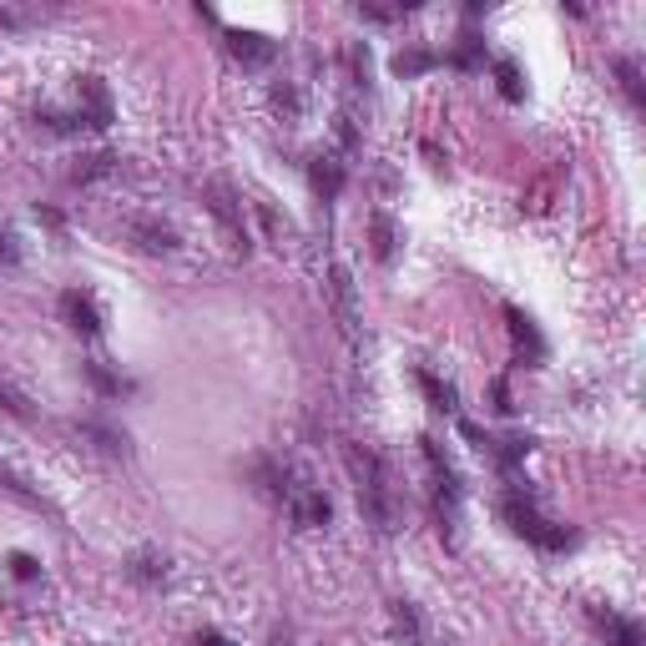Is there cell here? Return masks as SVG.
Listing matches in <instances>:
<instances>
[{"mask_svg":"<svg viewBox=\"0 0 646 646\" xmlns=\"http://www.w3.org/2000/svg\"><path fill=\"white\" fill-rule=\"evenodd\" d=\"M601 636H606V646H641V626L632 616H616V611L601 616Z\"/></svg>","mask_w":646,"mask_h":646,"instance_id":"obj_7","label":"cell"},{"mask_svg":"<svg viewBox=\"0 0 646 646\" xmlns=\"http://www.w3.org/2000/svg\"><path fill=\"white\" fill-rule=\"evenodd\" d=\"M197 646H232L223 632H197Z\"/></svg>","mask_w":646,"mask_h":646,"instance_id":"obj_25","label":"cell"},{"mask_svg":"<svg viewBox=\"0 0 646 646\" xmlns=\"http://www.w3.org/2000/svg\"><path fill=\"white\" fill-rule=\"evenodd\" d=\"M132 576H137L141 586H157L167 576V556H157V550H137V560H132Z\"/></svg>","mask_w":646,"mask_h":646,"instance_id":"obj_11","label":"cell"},{"mask_svg":"<svg viewBox=\"0 0 646 646\" xmlns=\"http://www.w3.org/2000/svg\"><path fill=\"white\" fill-rule=\"evenodd\" d=\"M349 469L359 480V505H364L374 531H394V490H389V469L374 450H349Z\"/></svg>","mask_w":646,"mask_h":646,"instance_id":"obj_1","label":"cell"},{"mask_svg":"<svg viewBox=\"0 0 646 646\" xmlns=\"http://www.w3.org/2000/svg\"><path fill=\"white\" fill-rule=\"evenodd\" d=\"M11 576H15V581H36V576H41L36 556H26V550H15V556H11Z\"/></svg>","mask_w":646,"mask_h":646,"instance_id":"obj_20","label":"cell"},{"mask_svg":"<svg viewBox=\"0 0 646 646\" xmlns=\"http://www.w3.org/2000/svg\"><path fill=\"white\" fill-rule=\"evenodd\" d=\"M434 61H440V56H430V51H399L394 56V71H399V77H419V71H430Z\"/></svg>","mask_w":646,"mask_h":646,"instance_id":"obj_16","label":"cell"},{"mask_svg":"<svg viewBox=\"0 0 646 646\" xmlns=\"http://www.w3.org/2000/svg\"><path fill=\"white\" fill-rule=\"evenodd\" d=\"M495 409H500V414H510V389H505V379H495Z\"/></svg>","mask_w":646,"mask_h":646,"instance_id":"obj_24","label":"cell"},{"mask_svg":"<svg viewBox=\"0 0 646 646\" xmlns=\"http://www.w3.org/2000/svg\"><path fill=\"white\" fill-rule=\"evenodd\" d=\"M495 77H500V96H505V102H520V96H525L515 61H505V56H500V61H495Z\"/></svg>","mask_w":646,"mask_h":646,"instance_id":"obj_14","label":"cell"},{"mask_svg":"<svg viewBox=\"0 0 646 646\" xmlns=\"http://www.w3.org/2000/svg\"><path fill=\"white\" fill-rule=\"evenodd\" d=\"M314 187L323 192V197H339V187H343V162H333V157H318V162H314Z\"/></svg>","mask_w":646,"mask_h":646,"instance_id":"obj_9","label":"cell"},{"mask_svg":"<svg viewBox=\"0 0 646 646\" xmlns=\"http://www.w3.org/2000/svg\"><path fill=\"white\" fill-rule=\"evenodd\" d=\"M394 626H399L409 641H419V616H414V606H409V601H399V606H394Z\"/></svg>","mask_w":646,"mask_h":646,"instance_id":"obj_18","label":"cell"},{"mask_svg":"<svg viewBox=\"0 0 646 646\" xmlns=\"http://www.w3.org/2000/svg\"><path fill=\"white\" fill-rule=\"evenodd\" d=\"M455 66H459V71H469V66H480V36H465V46L455 51Z\"/></svg>","mask_w":646,"mask_h":646,"instance_id":"obj_22","label":"cell"},{"mask_svg":"<svg viewBox=\"0 0 646 646\" xmlns=\"http://www.w3.org/2000/svg\"><path fill=\"white\" fill-rule=\"evenodd\" d=\"M81 122L86 127H106L112 122V96L96 77H81Z\"/></svg>","mask_w":646,"mask_h":646,"instance_id":"obj_6","label":"cell"},{"mask_svg":"<svg viewBox=\"0 0 646 646\" xmlns=\"http://www.w3.org/2000/svg\"><path fill=\"white\" fill-rule=\"evenodd\" d=\"M333 298H339L343 329H354V283H349V268H333Z\"/></svg>","mask_w":646,"mask_h":646,"instance_id":"obj_13","label":"cell"},{"mask_svg":"<svg viewBox=\"0 0 646 646\" xmlns=\"http://www.w3.org/2000/svg\"><path fill=\"white\" fill-rule=\"evenodd\" d=\"M0 409H5V414H15V419H31V405L11 389V384H0Z\"/></svg>","mask_w":646,"mask_h":646,"instance_id":"obj_19","label":"cell"},{"mask_svg":"<svg viewBox=\"0 0 646 646\" xmlns=\"http://www.w3.org/2000/svg\"><path fill=\"white\" fill-rule=\"evenodd\" d=\"M616 77H621V86H626V96L641 106V77H636V61H616Z\"/></svg>","mask_w":646,"mask_h":646,"instance_id":"obj_17","label":"cell"},{"mask_svg":"<svg viewBox=\"0 0 646 646\" xmlns=\"http://www.w3.org/2000/svg\"><path fill=\"white\" fill-rule=\"evenodd\" d=\"M414 379H419V389L430 394V405H434V409H444V414H455V409H459V405H455V389H450V384H440L430 368H419Z\"/></svg>","mask_w":646,"mask_h":646,"instance_id":"obj_10","label":"cell"},{"mask_svg":"<svg viewBox=\"0 0 646 646\" xmlns=\"http://www.w3.org/2000/svg\"><path fill=\"white\" fill-rule=\"evenodd\" d=\"M61 314H66V323H71V329L77 333H86V339H96V333H102V314H96V304H91L86 293H61Z\"/></svg>","mask_w":646,"mask_h":646,"instance_id":"obj_4","label":"cell"},{"mask_svg":"<svg viewBox=\"0 0 646 646\" xmlns=\"http://www.w3.org/2000/svg\"><path fill=\"white\" fill-rule=\"evenodd\" d=\"M500 510H505L510 531L525 535V541L541 545V550H566V545H576V531H566V525H556V520H545L541 510H535V500H531L525 485H510L505 500H500Z\"/></svg>","mask_w":646,"mask_h":646,"instance_id":"obj_2","label":"cell"},{"mask_svg":"<svg viewBox=\"0 0 646 646\" xmlns=\"http://www.w3.org/2000/svg\"><path fill=\"white\" fill-rule=\"evenodd\" d=\"M112 162L116 157H86V167H77V182H91V177H102V172H112Z\"/></svg>","mask_w":646,"mask_h":646,"instance_id":"obj_21","label":"cell"},{"mask_svg":"<svg viewBox=\"0 0 646 646\" xmlns=\"http://www.w3.org/2000/svg\"><path fill=\"white\" fill-rule=\"evenodd\" d=\"M0 258H5V263H21V248H15V232L11 228H0Z\"/></svg>","mask_w":646,"mask_h":646,"instance_id":"obj_23","label":"cell"},{"mask_svg":"<svg viewBox=\"0 0 646 646\" xmlns=\"http://www.w3.org/2000/svg\"><path fill=\"white\" fill-rule=\"evenodd\" d=\"M132 238H141L147 253H172V248H177V232L157 228V223H132Z\"/></svg>","mask_w":646,"mask_h":646,"instance_id":"obj_8","label":"cell"},{"mask_svg":"<svg viewBox=\"0 0 646 646\" xmlns=\"http://www.w3.org/2000/svg\"><path fill=\"white\" fill-rule=\"evenodd\" d=\"M228 46H232V56H238L242 66H268L273 56H278V46H273L268 36H258V31H232Z\"/></svg>","mask_w":646,"mask_h":646,"instance_id":"obj_5","label":"cell"},{"mask_svg":"<svg viewBox=\"0 0 646 646\" xmlns=\"http://www.w3.org/2000/svg\"><path fill=\"white\" fill-rule=\"evenodd\" d=\"M505 318H510V333H515L520 343H531V359H541L545 354V343H541V333H535V323L520 308H505Z\"/></svg>","mask_w":646,"mask_h":646,"instance_id":"obj_12","label":"cell"},{"mask_svg":"<svg viewBox=\"0 0 646 646\" xmlns=\"http://www.w3.org/2000/svg\"><path fill=\"white\" fill-rule=\"evenodd\" d=\"M374 258H379V263L394 258V223L384 213H374Z\"/></svg>","mask_w":646,"mask_h":646,"instance_id":"obj_15","label":"cell"},{"mask_svg":"<svg viewBox=\"0 0 646 646\" xmlns=\"http://www.w3.org/2000/svg\"><path fill=\"white\" fill-rule=\"evenodd\" d=\"M424 444V459H430V475H434V510H440V531L450 535L455 531V515H459V475L455 465L444 459V450L434 440H419Z\"/></svg>","mask_w":646,"mask_h":646,"instance_id":"obj_3","label":"cell"}]
</instances>
